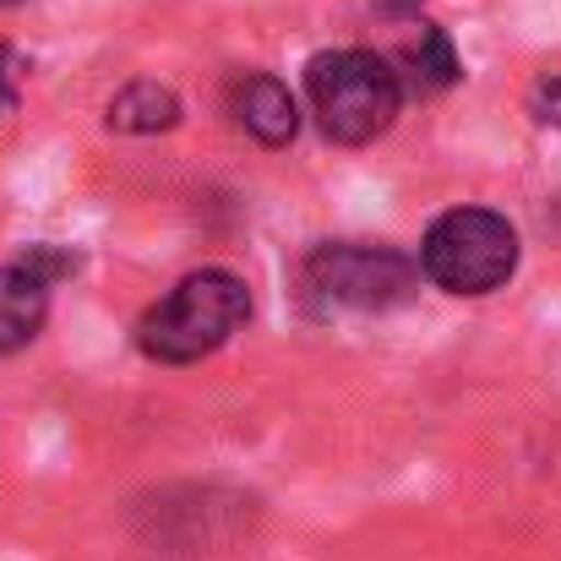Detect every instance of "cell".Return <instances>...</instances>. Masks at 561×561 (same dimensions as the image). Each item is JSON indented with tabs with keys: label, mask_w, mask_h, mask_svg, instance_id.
<instances>
[{
	"label": "cell",
	"mask_w": 561,
	"mask_h": 561,
	"mask_svg": "<svg viewBox=\"0 0 561 561\" xmlns=\"http://www.w3.org/2000/svg\"><path fill=\"white\" fill-rule=\"evenodd\" d=\"M245 322H251L245 278L229 267H202V273H186L159 306L142 311L137 350L153 366H196L218 355Z\"/></svg>",
	"instance_id": "6da1fadb"
},
{
	"label": "cell",
	"mask_w": 561,
	"mask_h": 561,
	"mask_svg": "<svg viewBox=\"0 0 561 561\" xmlns=\"http://www.w3.org/2000/svg\"><path fill=\"white\" fill-rule=\"evenodd\" d=\"M306 99L317 110V126L339 148H366L392 131L403 110V82L387 55L376 49H322L306 60Z\"/></svg>",
	"instance_id": "7a4b0ae2"
},
{
	"label": "cell",
	"mask_w": 561,
	"mask_h": 561,
	"mask_svg": "<svg viewBox=\"0 0 561 561\" xmlns=\"http://www.w3.org/2000/svg\"><path fill=\"white\" fill-rule=\"evenodd\" d=\"M524 240L513 229L507 213L496 207H453L442 213L425 240H420V278L436 284L453 300H485L496 289H507V278L518 273Z\"/></svg>",
	"instance_id": "3957f363"
},
{
	"label": "cell",
	"mask_w": 561,
	"mask_h": 561,
	"mask_svg": "<svg viewBox=\"0 0 561 561\" xmlns=\"http://www.w3.org/2000/svg\"><path fill=\"white\" fill-rule=\"evenodd\" d=\"M420 262L398 245L322 240L300 262V295L311 311H392L414 300Z\"/></svg>",
	"instance_id": "277c9868"
},
{
	"label": "cell",
	"mask_w": 561,
	"mask_h": 561,
	"mask_svg": "<svg viewBox=\"0 0 561 561\" xmlns=\"http://www.w3.org/2000/svg\"><path fill=\"white\" fill-rule=\"evenodd\" d=\"M66 273H77V256L55 251V245H27L16 262L0 267V355H16L44 333L49 289Z\"/></svg>",
	"instance_id": "5b68a950"
},
{
	"label": "cell",
	"mask_w": 561,
	"mask_h": 561,
	"mask_svg": "<svg viewBox=\"0 0 561 561\" xmlns=\"http://www.w3.org/2000/svg\"><path fill=\"white\" fill-rule=\"evenodd\" d=\"M229 115L245 137H256L262 148H289L300 131V104L289 93V82H278L273 71H245L229 82Z\"/></svg>",
	"instance_id": "8992f818"
},
{
	"label": "cell",
	"mask_w": 561,
	"mask_h": 561,
	"mask_svg": "<svg viewBox=\"0 0 561 561\" xmlns=\"http://www.w3.org/2000/svg\"><path fill=\"white\" fill-rule=\"evenodd\" d=\"M403 27H409V38L398 44V55H387L398 82H403V93H442V88H453L463 77V66L453 55V38L436 22H425L420 11Z\"/></svg>",
	"instance_id": "52a82bcc"
},
{
	"label": "cell",
	"mask_w": 561,
	"mask_h": 561,
	"mask_svg": "<svg viewBox=\"0 0 561 561\" xmlns=\"http://www.w3.org/2000/svg\"><path fill=\"white\" fill-rule=\"evenodd\" d=\"M104 126L121 131V137L175 131V126H181V99H175V88H164V82H153V77H137V82H126V88L104 104Z\"/></svg>",
	"instance_id": "ba28073f"
},
{
	"label": "cell",
	"mask_w": 561,
	"mask_h": 561,
	"mask_svg": "<svg viewBox=\"0 0 561 561\" xmlns=\"http://www.w3.org/2000/svg\"><path fill=\"white\" fill-rule=\"evenodd\" d=\"M0 110H11V77H5V49H0Z\"/></svg>",
	"instance_id": "9c48e42d"
},
{
	"label": "cell",
	"mask_w": 561,
	"mask_h": 561,
	"mask_svg": "<svg viewBox=\"0 0 561 561\" xmlns=\"http://www.w3.org/2000/svg\"><path fill=\"white\" fill-rule=\"evenodd\" d=\"M0 5H22V0H0Z\"/></svg>",
	"instance_id": "30bf717a"
}]
</instances>
